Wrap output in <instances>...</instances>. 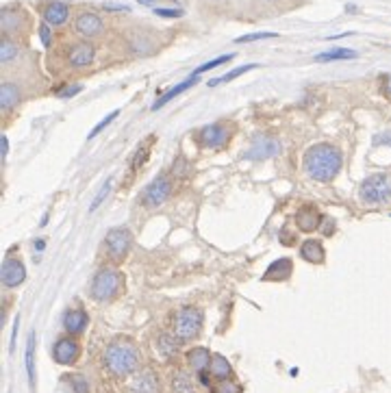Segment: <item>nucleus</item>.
<instances>
[{
  "label": "nucleus",
  "instance_id": "f257e3e1",
  "mask_svg": "<svg viewBox=\"0 0 391 393\" xmlns=\"http://www.w3.org/2000/svg\"><path fill=\"white\" fill-rule=\"evenodd\" d=\"M305 172L311 181L317 183H331L341 165H343V157H341V150L333 144H315L305 152Z\"/></svg>",
  "mask_w": 391,
  "mask_h": 393
},
{
  "label": "nucleus",
  "instance_id": "f03ea898",
  "mask_svg": "<svg viewBox=\"0 0 391 393\" xmlns=\"http://www.w3.org/2000/svg\"><path fill=\"white\" fill-rule=\"evenodd\" d=\"M102 363L116 378H126L137 372L140 367V352L131 341L118 339L105 347Z\"/></svg>",
  "mask_w": 391,
  "mask_h": 393
},
{
  "label": "nucleus",
  "instance_id": "7ed1b4c3",
  "mask_svg": "<svg viewBox=\"0 0 391 393\" xmlns=\"http://www.w3.org/2000/svg\"><path fill=\"white\" fill-rule=\"evenodd\" d=\"M124 285V276L116 268H102L94 274L89 285V294L96 302H109L122 291Z\"/></svg>",
  "mask_w": 391,
  "mask_h": 393
},
{
  "label": "nucleus",
  "instance_id": "20e7f679",
  "mask_svg": "<svg viewBox=\"0 0 391 393\" xmlns=\"http://www.w3.org/2000/svg\"><path fill=\"white\" fill-rule=\"evenodd\" d=\"M363 205H389L391 202V174H372L359 187Z\"/></svg>",
  "mask_w": 391,
  "mask_h": 393
},
{
  "label": "nucleus",
  "instance_id": "39448f33",
  "mask_svg": "<svg viewBox=\"0 0 391 393\" xmlns=\"http://www.w3.org/2000/svg\"><path fill=\"white\" fill-rule=\"evenodd\" d=\"M202 322H204V315H202V311L198 307H183L174 315V329H172V333L180 341H192V339H196L200 335Z\"/></svg>",
  "mask_w": 391,
  "mask_h": 393
},
{
  "label": "nucleus",
  "instance_id": "423d86ee",
  "mask_svg": "<svg viewBox=\"0 0 391 393\" xmlns=\"http://www.w3.org/2000/svg\"><path fill=\"white\" fill-rule=\"evenodd\" d=\"M131 246H133V235L124 226L109 230L105 242H102L105 254H107V258L111 261V263H122L131 252Z\"/></svg>",
  "mask_w": 391,
  "mask_h": 393
},
{
  "label": "nucleus",
  "instance_id": "0eeeda50",
  "mask_svg": "<svg viewBox=\"0 0 391 393\" xmlns=\"http://www.w3.org/2000/svg\"><path fill=\"white\" fill-rule=\"evenodd\" d=\"M174 191V181L168 174H159V177L146 185V189L142 191V205L148 207V209H154L159 205H164Z\"/></svg>",
  "mask_w": 391,
  "mask_h": 393
},
{
  "label": "nucleus",
  "instance_id": "6e6552de",
  "mask_svg": "<svg viewBox=\"0 0 391 393\" xmlns=\"http://www.w3.org/2000/svg\"><path fill=\"white\" fill-rule=\"evenodd\" d=\"M281 152V142L274 139L270 135H259L252 139L250 148L244 152V159L248 161H265V159H272Z\"/></svg>",
  "mask_w": 391,
  "mask_h": 393
},
{
  "label": "nucleus",
  "instance_id": "1a4fd4ad",
  "mask_svg": "<svg viewBox=\"0 0 391 393\" xmlns=\"http://www.w3.org/2000/svg\"><path fill=\"white\" fill-rule=\"evenodd\" d=\"M74 31L85 39H96L105 33V22L96 11H81L74 20Z\"/></svg>",
  "mask_w": 391,
  "mask_h": 393
},
{
  "label": "nucleus",
  "instance_id": "9d476101",
  "mask_svg": "<svg viewBox=\"0 0 391 393\" xmlns=\"http://www.w3.org/2000/svg\"><path fill=\"white\" fill-rule=\"evenodd\" d=\"M228 137H231V128H228L226 124H206L198 130L196 135V142L204 148H220L228 142Z\"/></svg>",
  "mask_w": 391,
  "mask_h": 393
},
{
  "label": "nucleus",
  "instance_id": "9b49d317",
  "mask_svg": "<svg viewBox=\"0 0 391 393\" xmlns=\"http://www.w3.org/2000/svg\"><path fill=\"white\" fill-rule=\"evenodd\" d=\"M0 278H3V285L9 287V289L20 287L22 282H25V278H27V268H25V263H22L20 258L9 254L3 261V272H0Z\"/></svg>",
  "mask_w": 391,
  "mask_h": 393
},
{
  "label": "nucleus",
  "instance_id": "f8f14e48",
  "mask_svg": "<svg viewBox=\"0 0 391 393\" xmlns=\"http://www.w3.org/2000/svg\"><path fill=\"white\" fill-rule=\"evenodd\" d=\"M67 65L74 70H81V68H87V65L94 63L96 59V48L91 46L89 41H79L74 43V46L67 50Z\"/></svg>",
  "mask_w": 391,
  "mask_h": 393
},
{
  "label": "nucleus",
  "instance_id": "ddd939ff",
  "mask_svg": "<svg viewBox=\"0 0 391 393\" xmlns=\"http://www.w3.org/2000/svg\"><path fill=\"white\" fill-rule=\"evenodd\" d=\"M81 354V345L77 339L72 337H61L57 339L55 347H53V357L59 365H72Z\"/></svg>",
  "mask_w": 391,
  "mask_h": 393
},
{
  "label": "nucleus",
  "instance_id": "4468645a",
  "mask_svg": "<svg viewBox=\"0 0 391 393\" xmlns=\"http://www.w3.org/2000/svg\"><path fill=\"white\" fill-rule=\"evenodd\" d=\"M324 220H326V217L322 215L319 209L313 207V205H303L300 209H298V213H296V224H298V228H300L303 233L317 230Z\"/></svg>",
  "mask_w": 391,
  "mask_h": 393
},
{
  "label": "nucleus",
  "instance_id": "2eb2a0df",
  "mask_svg": "<svg viewBox=\"0 0 391 393\" xmlns=\"http://www.w3.org/2000/svg\"><path fill=\"white\" fill-rule=\"evenodd\" d=\"M41 18L46 25H51L53 29L55 27H63L67 20H70V7L61 0H51V3H46L44 9H41Z\"/></svg>",
  "mask_w": 391,
  "mask_h": 393
},
{
  "label": "nucleus",
  "instance_id": "dca6fc26",
  "mask_svg": "<svg viewBox=\"0 0 391 393\" xmlns=\"http://www.w3.org/2000/svg\"><path fill=\"white\" fill-rule=\"evenodd\" d=\"M159 391H161L159 378L154 372H150V369L140 372L131 382V393H159Z\"/></svg>",
  "mask_w": 391,
  "mask_h": 393
},
{
  "label": "nucleus",
  "instance_id": "f3484780",
  "mask_svg": "<svg viewBox=\"0 0 391 393\" xmlns=\"http://www.w3.org/2000/svg\"><path fill=\"white\" fill-rule=\"evenodd\" d=\"M89 324V315L83 311V309H74V311H67L65 317H63V326L65 331L70 333L72 337L74 335H81Z\"/></svg>",
  "mask_w": 391,
  "mask_h": 393
},
{
  "label": "nucleus",
  "instance_id": "a211bd4d",
  "mask_svg": "<svg viewBox=\"0 0 391 393\" xmlns=\"http://www.w3.org/2000/svg\"><path fill=\"white\" fill-rule=\"evenodd\" d=\"M300 256L307 261V263H324L326 258V252H324V246H322V242H317V239H307V242L300 246Z\"/></svg>",
  "mask_w": 391,
  "mask_h": 393
},
{
  "label": "nucleus",
  "instance_id": "6ab92c4d",
  "mask_svg": "<svg viewBox=\"0 0 391 393\" xmlns=\"http://www.w3.org/2000/svg\"><path fill=\"white\" fill-rule=\"evenodd\" d=\"M22 98V92L20 87L15 83H3V87H0V109L3 111H11V109L20 102Z\"/></svg>",
  "mask_w": 391,
  "mask_h": 393
},
{
  "label": "nucleus",
  "instance_id": "aec40b11",
  "mask_svg": "<svg viewBox=\"0 0 391 393\" xmlns=\"http://www.w3.org/2000/svg\"><path fill=\"white\" fill-rule=\"evenodd\" d=\"M196 83H198V76H196V74L187 76V78H185V81H183V83H178L176 87H172V90H170V92H166L164 96H161V98H159V100H157V102L152 104V111H159V109H161V106H166V104H168L170 100H174V98H176L178 94H183V92H187V90H190V87H192V85H196Z\"/></svg>",
  "mask_w": 391,
  "mask_h": 393
},
{
  "label": "nucleus",
  "instance_id": "412c9836",
  "mask_svg": "<svg viewBox=\"0 0 391 393\" xmlns=\"http://www.w3.org/2000/svg\"><path fill=\"white\" fill-rule=\"evenodd\" d=\"M206 372H209L211 378H216V380H226L233 374V365L222 354H211V363H209V369H206Z\"/></svg>",
  "mask_w": 391,
  "mask_h": 393
},
{
  "label": "nucleus",
  "instance_id": "4be33fe9",
  "mask_svg": "<svg viewBox=\"0 0 391 393\" xmlns=\"http://www.w3.org/2000/svg\"><path fill=\"white\" fill-rule=\"evenodd\" d=\"M187 363L196 374L206 372V369H209V363H211V352L206 350V347H194V350L187 352Z\"/></svg>",
  "mask_w": 391,
  "mask_h": 393
},
{
  "label": "nucleus",
  "instance_id": "5701e85b",
  "mask_svg": "<svg viewBox=\"0 0 391 393\" xmlns=\"http://www.w3.org/2000/svg\"><path fill=\"white\" fill-rule=\"evenodd\" d=\"M20 20H22V11L13 9V7H5L3 15H0V25H3V33L7 37H11L13 33L20 31Z\"/></svg>",
  "mask_w": 391,
  "mask_h": 393
},
{
  "label": "nucleus",
  "instance_id": "b1692460",
  "mask_svg": "<svg viewBox=\"0 0 391 393\" xmlns=\"http://www.w3.org/2000/svg\"><path fill=\"white\" fill-rule=\"evenodd\" d=\"M178 337L172 333V335H159L157 337V352L159 357H164V359H172L176 352H178Z\"/></svg>",
  "mask_w": 391,
  "mask_h": 393
},
{
  "label": "nucleus",
  "instance_id": "393cba45",
  "mask_svg": "<svg viewBox=\"0 0 391 393\" xmlns=\"http://www.w3.org/2000/svg\"><path fill=\"white\" fill-rule=\"evenodd\" d=\"M172 393H196V382L194 378L190 376V372H183V369H178V372L172 376Z\"/></svg>",
  "mask_w": 391,
  "mask_h": 393
},
{
  "label": "nucleus",
  "instance_id": "a878e982",
  "mask_svg": "<svg viewBox=\"0 0 391 393\" xmlns=\"http://www.w3.org/2000/svg\"><path fill=\"white\" fill-rule=\"evenodd\" d=\"M291 274V261L289 258H281V261H274V263L267 268L265 272V280H287Z\"/></svg>",
  "mask_w": 391,
  "mask_h": 393
},
{
  "label": "nucleus",
  "instance_id": "bb28decb",
  "mask_svg": "<svg viewBox=\"0 0 391 393\" xmlns=\"http://www.w3.org/2000/svg\"><path fill=\"white\" fill-rule=\"evenodd\" d=\"M357 53L350 50V48H333V50H326V53H319L315 57L317 63H329V61H348V59H354Z\"/></svg>",
  "mask_w": 391,
  "mask_h": 393
},
{
  "label": "nucleus",
  "instance_id": "cd10ccee",
  "mask_svg": "<svg viewBox=\"0 0 391 393\" xmlns=\"http://www.w3.org/2000/svg\"><path fill=\"white\" fill-rule=\"evenodd\" d=\"M150 142H152V137H148L144 144H140V148H137V152H135V157H133V167H131V179L135 177L137 172H140L142 167H144V163H146V159H148V155H150Z\"/></svg>",
  "mask_w": 391,
  "mask_h": 393
},
{
  "label": "nucleus",
  "instance_id": "c85d7f7f",
  "mask_svg": "<svg viewBox=\"0 0 391 393\" xmlns=\"http://www.w3.org/2000/svg\"><path fill=\"white\" fill-rule=\"evenodd\" d=\"M255 68H257V63L239 65V68H235V70H231V72H226L224 76L209 81V87H218V85H224V83H231V81H235L237 76H241V74H246V72H250V70H255Z\"/></svg>",
  "mask_w": 391,
  "mask_h": 393
},
{
  "label": "nucleus",
  "instance_id": "c756f323",
  "mask_svg": "<svg viewBox=\"0 0 391 393\" xmlns=\"http://www.w3.org/2000/svg\"><path fill=\"white\" fill-rule=\"evenodd\" d=\"M18 55H20V46H18V43L11 37L5 35L3 43H0V61H3V63H11Z\"/></svg>",
  "mask_w": 391,
  "mask_h": 393
},
{
  "label": "nucleus",
  "instance_id": "7c9ffc66",
  "mask_svg": "<svg viewBox=\"0 0 391 393\" xmlns=\"http://www.w3.org/2000/svg\"><path fill=\"white\" fill-rule=\"evenodd\" d=\"M33 354H35V335H29L27 341V374H29V382H35V365H33Z\"/></svg>",
  "mask_w": 391,
  "mask_h": 393
},
{
  "label": "nucleus",
  "instance_id": "2f4dec72",
  "mask_svg": "<svg viewBox=\"0 0 391 393\" xmlns=\"http://www.w3.org/2000/svg\"><path fill=\"white\" fill-rule=\"evenodd\" d=\"M235 59V55H222V57H218V59H213V61H206V63H202L200 68L194 72L196 76H200V74H204V72H209V70H216V68H220V65H224V63H228V61H233Z\"/></svg>",
  "mask_w": 391,
  "mask_h": 393
},
{
  "label": "nucleus",
  "instance_id": "473e14b6",
  "mask_svg": "<svg viewBox=\"0 0 391 393\" xmlns=\"http://www.w3.org/2000/svg\"><path fill=\"white\" fill-rule=\"evenodd\" d=\"M274 37H279L276 33L272 31H259V33H248V35H241L235 39V43H250V41H259V39H274Z\"/></svg>",
  "mask_w": 391,
  "mask_h": 393
},
{
  "label": "nucleus",
  "instance_id": "72a5a7b5",
  "mask_svg": "<svg viewBox=\"0 0 391 393\" xmlns=\"http://www.w3.org/2000/svg\"><path fill=\"white\" fill-rule=\"evenodd\" d=\"M213 393H241V387L233 380H218V385L213 387Z\"/></svg>",
  "mask_w": 391,
  "mask_h": 393
},
{
  "label": "nucleus",
  "instance_id": "f704fd0d",
  "mask_svg": "<svg viewBox=\"0 0 391 393\" xmlns=\"http://www.w3.org/2000/svg\"><path fill=\"white\" fill-rule=\"evenodd\" d=\"M118 116H120V111H111V113H109L107 118H102V120H100V122H98V124L94 126V130H91V133H89V139H94V137H96L98 133H102V130H105V128H107V126H109V124H111L113 120H116Z\"/></svg>",
  "mask_w": 391,
  "mask_h": 393
},
{
  "label": "nucleus",
  "instance_id": "c9c22d12",
  "mask_svg": "<svg viewBox=\"0 0 391 393\" xmlns=\"http://www.w3.org/2000/svg\"><path fill=\"white\" fill-rule=\"evenodd\" d=\"M109 191H111V181H107L102 187H100V191L96 193V198H94V202H91L89 205V213H94L102 202H105V198H107V195H109Z\"/></svg>",
  "mask_w": 391,
  "mask_h": 393
},
{
  "label": "nucleus",
  "instance_id": "e433bc0d",
  "mask_svg": "<svg viewBox=\"0 0 391 393\" xmlns=\"http://www.w3.org/2000/svg\"><path fill=\"white\" fill-rule=\"evenodd\" d=\"M37 35H39V39H41V43H44L46 48H48L51 43H53V27H51V25H46V22H41V25H39Z\"/></svg>",
  "mask_w": 391,
  "mask_h": 393
},
{
  "label": "nucleus",
  "instance_id": "4c0bfd02",
  "mask_svg": "<svg viewBox=\"0 0 391 393\" xmlns=\"http://www.w3.org/2000/svg\"><path fill=\"white\" fill-rule=\"evenodd\" d=\"M154 15L159 18H183L185 15V11H183L180 7H172V9H166V7H154Z\"/></svg>",
  "mask_w": 391,
  "mask_h": 393
},
{
  "label": "nucleus",
  "instance_id": "58836bf2",
  "mask_svg": "<svg viewBox=\"0 0 391 393\" xmlns=\"http://www.w3.org/2000/svg\"><path fill=\"white\" fill-rule=\"evenodd\" d=\"M70 382H72V389H74V393H89V382L83 378V376H72L70 378Z\"/></svg>",
  "mask_w": 391,
  "mask_h": 393
},
{
  "label": "nucleus",
  "instance_id": "ea45409f",
  "mask_svg": "<svg viewBox=\"0 0 391 393\" xmlns=\"http://www.w3.org/2000/svg\"><path fill=\"white\" fill-rule=\"evenodd\" d=\"M81 90H83L81 85H72V87H63V90H57V94H59L61 98H70V96H77Z\"/></svg>",
  "mask_w": 391,
  "mask_h": 393
},
{
  "label": "nucleus",
  "instance_id": "a19ab883",
  "mask_svg": "<svg viewBox=\"0 0 391 393\" xmlns=\"http://www.w3.org/2000/svg\"><path fill=\"white\" fill-rule=\"evenodd\" d=\"M7 152H9V139L3 135V139H0V157L7 159Z\"/></svg>",
  "mask_w": 391,
  "mask_h": 393
},
{
  "label": "nucleus",
  "instance_id": "79ce46f5",
  "mask_svg": "<svg viewBox=\"0 0 391 393\" xmlns=\"http://www.w3.org/2000/svg\"><path fill=\"white\" fill-rule=\"evenodd\" d=\"M374 144H376V146H378V144H389V146H391V130H389V133L376 135V137H374Z\"/></svg>",
  "mask_w": 391,
  "mask_h": 393
},
{
  "label": "nucleus",
  "instance_id": "37998d69",
  "mask_svg": "<svg viewBox=\"0 0 391 393\" xmlns=\"http://www.w3.org/2000/svg\"><path fill=\"white\" fill-rule=\"evenodd\" d=\"M107 11H128V7H122V5H105Z\"/></svg>",
  "mask_w": 391,
  "mask_h": 393
},
{
  "label": "nucleus",
  "instance_id": "c03bdc74",
  "mask_svg": "<svg viewBox=\"0 0 391 393\" xmlns=\"http://www.w3.org/2000/svg\"><path fill=\"white\" fill-rule=\"evenodd\" d=\"M140 5H146V7H154L157 3H161V0H137Z\"/></svg>",
  "mask_w": 391,
  "mask_h": 393
},
{
  "label": "nucleus",
  "instance_id": "a18cd8bd",
  "mask_svg": "<svg viewBox=\"0 0 391 393\" xmlns=\"http://www.w3.org/2000/svg\"><path fill=\"white\" fill-rule=\"evenodd\" d=\"M385 90H387V94H391V76H387V81H385Z\"/></svg>",
  "mask_w": 391,
  "mask_h": 393
},
{
  "label": "nucleus",
  "instance_id": "49530a36",
  "mask_svg": "<svg viewBox=\"0 0 391 393\" xmlns=\"http://www.w3.org/2000/svg\"><path fill=\"white\" fill-rule=\"evenodd\" d=\"M267 3H276V0H267Z\"/></svg>",
  "mask_w": 391,
  "mask_h": 393
}]
</instances>
